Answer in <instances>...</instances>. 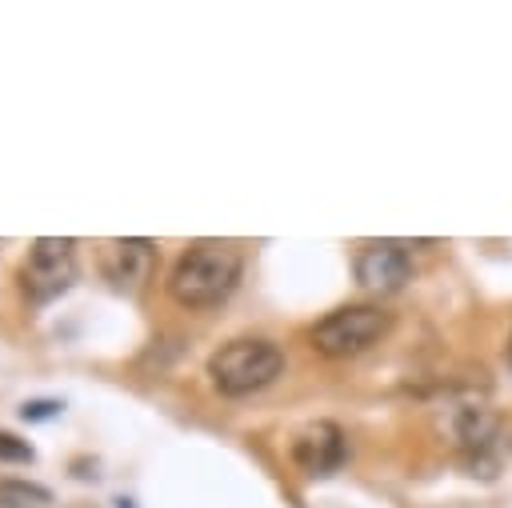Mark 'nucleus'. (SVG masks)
<instances>
[{"mask_svg": "<svg viewBox=\"0 0 512 508\" xmlns=\"http://www.w3.org/2000/svg\"><path fill=\"white\" fill-rule=\"evenodd\" d=\"M60 412V404L56 400H32V404H24L20 408V416L24 420H48V416H56Z\"/></svg>", "mask_w": 512, "mask_h": 508, "instance_id": "11", "label": "nucleus"}, {"mask_svg": "<svg viewBox=\"0 0 512 508\" xmlns=\"http://www.w3.org/2000/svg\"><path fill=\"white\" fill-rule=\"evenodd\" d=\"M408 280H412L408 244H400V240L360 244V252H356V284L360 288H368L376 296H388V292H400Z\"/></svg>", "mask_w": 512, "mask_h": 508, "instance_id": "5", "label": "nucleus"}, {"mask_svg": "<svg viewBox=\"0 0 512 508\" xmlns=\"http://www.w3.org/2000/svg\"><path fill=\"white\" fill-rule=\"evenodd\" d=\"M244 272V256L228 240H196L180 252L168 272V292L180 308H216L224 304Z\"/></svg>", "mask_w": 512, "mask_h": 508, "instance_id": "1", "label": "nucleus"}, {"mask_svg": "<svg viewBox=\"0 0 512 508\" xmlns=\"http://www.w3.org/2000/svg\"><path fill=\"white\" fill-rule=\"evenodd\" d=\"M52 492L32 480H0V508H48Z\"/></svg>", "mask_w": 512, "mask_h": 508, "instance_id": "9", "label": "nucleus"}, {"mask_svg": "<svg viewBox=\"0 0 512 508\" xmlns=\"http://www.w3.org/2000/svg\"><path fill=\"white\" fill-rule=\"evenodd\" d=\"M456 436H460L464 448L484 452V448L496 440V420H492L484 408H464L460 420H456Z\"/></svg>", "mask_w": 512, "mask_h": 508, "instance_id": "8", "label": "nucleus"}, {"mask_svg": "<svg viewBox=\"0 0 512 508\" xmlns=\"http://www.w3.org/2000/svg\"><path fill=\"white\" fill-rule=\"evenodd\" d=\"M392 332V312H384L380 304H344L336 312H328L324 320L312 324V348L328 360H348L368 352L372 344H380Z\"/></svg>", "mask_w": 512, "mask_h": 508, "instance_id": "3", "label": "nucleus"}, {"mask_svg": "<svg viewBox=\"0 0 512 508\" xmlns=\"http://www.w3.org/2000/svg\"><path fill=\"white\" fill-rule=\"evenodd\" d=\"M76 284V240L40 236L20 264V288L32 304H48Z\"/></svg>", "mask_w": 512, "mask_h": 508, "instance_id": "4", "label": "nucleus"}, {"mask_svg": "<svg viewBox=\"0 0 512 508\" xmlns=\"http://www.w3.org/2000/svg\"><path fill=\"white\" fill-rule=\"evenodd\" d=\"M156 268V244L144 236L104 240L100 248V272L116 292H140Z\"/></svg>", "mask_w": 512, "mask_h": 508, "instance_id": "6", "label": "nucleus"}, {"mask_svg": "<svg viewBox=\"0 0 512 508\" xmlns=\"http://www.w3.org/2000/svg\"><path fill=\"white\" fill-rule=\"evenodd\" d=\"M36 452H32V444L28 440H20V436H12V432H0V460H8V464H28Z\"/></svg>", "mask_w": 512, "mask_h": 508, "instance_id": "10", "label": "nucleus"}, {"mask_svg": "<svg viewBox=\"0 0 512 508\" xmlns=\"http://www.w3.org/2000/svg\"><path fill=\"white\" fill-rule=\"evenodd\" d=\"M284 372V348L264 336H236L208 356V380L224 396H252Z\"/></svg>", "mask_w": 512, "mask_h": 508, "instance_id": "2", "label": "nucleus"}, {"mask_svg": "<svg viewBox=\"0 0 512 508\" xmlns=\"http://www.w3.org/2000/svg\"><path fill=\"white\" fill-rule=\"evenodd\" d=\"M344 456H348V440H344L340 424H332V420H316V424H308V428H300L292 436V460L308 476L336 472L344 464Z\"/></svg>", "mask_w": 512, "mask_h": 508, "instance_id": "7", "label": "nucleus"}, {"mask_svg": "<svg viewBox=\"0 0 512 508\" xmlns=\"http://www.w3.org/2000/svg\"><path fill=\"white\" fill-rule=\"evenodd\" d=\"M508 364H512V336H508Z\"/></svg>", "mask_w": 512, "mask_h": 508, "instance_id": "12", "label": "nucleus"}]
</instances>
